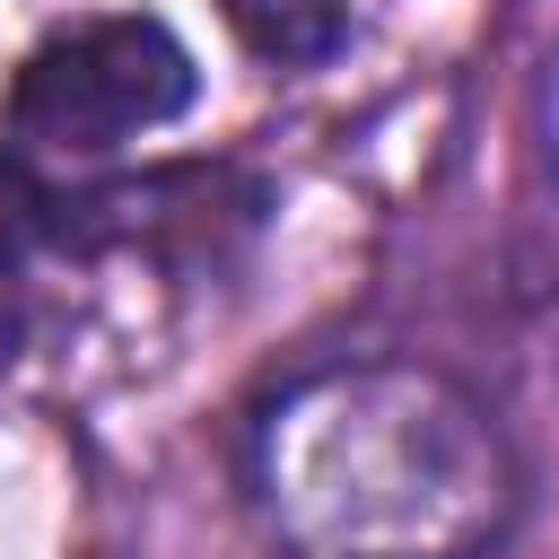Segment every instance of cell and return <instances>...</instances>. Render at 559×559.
<instances>
[{
	"instance_id": "6da1fadb",
	"label": "cell",
	"mask_w": 559,
	"mask_h": 559,
	"mask_svg": "<svg viewBox=\"0 0 559 559\" xmlns=\"http://www.w3.org/2000/svg\"><path fill=\"white\" fill-rule=\"evenodd\" d=\"M245 480L271 542L297 559H489L515 524L498 419L411 358L280 384L245 437Z\"/></svg>"
},
{
	"instance_id": "7a4b0ae2",
	"label": "cell",
	"mask_w": 559,
	"mask_h": 559,
	"mask_svg": "<svg viewBox=\"0 0 559 559\" xmlns=\"http://www.w3.org/2000/svg\"><path fill=\"white\" fill-rule=\"evenodd\" d=\"M201 96V61L166 17H87L44 35L9 79V131L52 157H105Z\"/></svg>"
},
{
	"instance_id": "3957f363",
	"label": "cell",
	"mask_w": 559,
	"mask_h": 559,
	"mask_svg": "<svg viewBox=\"0 0 559 559\" xmlns=\"http://www.w3.org/2000/svg\"><path fill=\"white\" fill-rule=\"evenodd\" d=\"M218 17L271 70H314L349 44V0H218Z\"/></svg>"
},
{
	"instance_id": "277c9868",
	"label": "cell",
	"mask_w": 559,
	"mask_h": 559,
	"mask_svg": "<svg viewBox=\"0 0 559 559\" xmlns=\"http://www.w3.org/2000/svg\"><path fill=\"white\" fill-rule=\"evenodd\" d=\"M70 227V201L26 166V148H9L0 140V271H17L35 245H52Z\"/></svg>"
}]
</instances>
